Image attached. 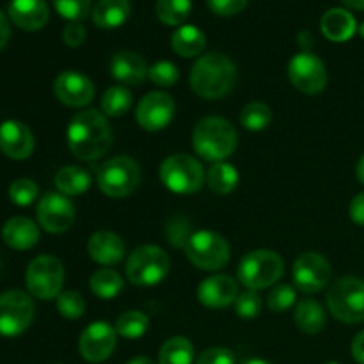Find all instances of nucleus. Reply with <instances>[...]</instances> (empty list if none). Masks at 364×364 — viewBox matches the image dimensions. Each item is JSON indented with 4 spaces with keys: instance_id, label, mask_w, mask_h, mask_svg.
Wrapping results in <instances>:
<instances>
[{
    "instance_id": "nucleus-1",
    "label": "nucleus",
    "mask_w": 364,
    "mask_h": 364,
    "mask_svg": "<svg viewBox=\"0 0 364 364\" xmlns=\"http://www.w3.org/2000/svg\"><path fill=\"white\" fill-rule=\"evenodd\" d=\"M68 148L78 160L100 159L112 144V130L107 116L98 110H84L71 117L66 132Z\"/></svg>"
},
{
    "instance_id": "nucleus-2",
    "label": "nucleus",
    "mask_w": 364,
    "mask_h": 364,
    "mask_svg": "<svg viewBox=\"0 0 364 364\" xmlns=\"http://www.w3.org/2000/svg\"><path fill=\"white\" fill-rule=\"evenodd\" d=\"M191 87L205 100H220L230 95L237 82V68L224 53L212 52L199 57L191 70Z\"/></svg>"
},
{
    "instance_id": "nucleus-3",
    "label": "nucleus",
    "mask_w": 364,
    "mask_h": 364,
    "mask_svg": "<svg viewBox=\"0 0 364 364\" xmlns=\"http://www.w3.org/2000/svg\"><path fill=\"white\" fill-rule=\"evenodd\" d=\"M237 130L224 117H203L192 134V146L201 159L208 162H224L237 148Z\"/></svg>"
},
{
    "instance_id": "nucleus-4",
    "label": "nucleus",
    "mask_w": 364,
    "mask_h": 364,
    "mask_svg": "<svg viewBox=\"0 0 364 364\" xmlns=\"http://www.w3.org/2000/svg\"><path fill=\"white\" fill-rule=\"evenodd\" d=\"M284 272V262L277 252L258 249L242 258L237 276L247 290L258 291L272 287Z\"/></svg>"
},
{
    "instance_id": "nucleus-5",
    "label": "nucleus",
    "mask_w": 364,
    "mask_h": 364,
    "mask_svg": "<svg viewBox=\"0 0 364 364\" xmlns=\"http://www.w3.org/2000/svg\"><path fill=\"white\" fill-rule=\"evenodd\" d=\"M171 259L159 245H141L127 259V277L135 287H155L169 274Z\"/></svg>"
},
{
    "instance_id": "nucleus-6",
    "label": "nucleus",
    "mask_w": 364,
    "mask_h": 364,
    "mask_svg": "<svg viewBox=\"0 0 364 364\" xmlns=\"http://www.w3.org/2000/svg\"><path fill=\"white\" fill-rule=\"evenodd\" d=\"M98 187L109 198H127L141 183V167L130 156H114L98 169Z\"/></svg>"
},
{
    "instance_id": "nucleus-7",
    "label": "nucleus",
    "mask_w": 364,
    "mask_h": 364,
    "mask_svg": "<svg viewBox=\"0 0 364 364\" xmlns=\"http://www.w3.org/2000/svg\"><path fill=\"white\" fill-rule=\"evenodd\" d=\"M327 306L340 322H364V281L354 276L338 279L327 294Z\"/></svg>"
},
{
    "instance_id": "nucleus-8",
    "label": "nucleus",
    "mask_w": 364,
    "mask_h": 364,
    "mask_svg": "<svg viewBox=\"0 0 364 364\" xmlns=\"http://www.w3.org/2000/svg\"><path fill=\"white\" fill-rule=\"evenodd\" d=\"M185 255L192 265L201 270H220L230 262V244L215 231H196L185 244Z\"/></svg>"
},
{
    "instance_id": "nucleus-9",
    "label": "nucleus",
    "mask_w": 364,
    "mask_h": 364,
    "mask_svg": "<svg viewBox=\"0 0 364 364\" xmlns=\"http://www.w3.org/2000/svg\"><path fill=\"white\" fill-rule=\"evenodd\" d=\"M160 180L176 194H194L205 183V171L198 159L185 153L167 156L160 166Z\"/></svg>"
},
{
    "instance_id": "nucleus-10",
    "label": "nucleus",
    "mask_w": 364,
    "mask_h": 364,
    "mask_svg": "<svg viewBox=\"0 0 364 364\" xmlns=\"http://www.w3.org/2000/svg\"><path fill=\"white\" fill-rule=\"evenodd\" d=\"M25 283L32 297L52 301L59 297L64 283V267L55 256H38L25 272Z\"/></svg>"
},
{
    "instance_id": "nucleus-11",
    "label": "nucleus",
    "mask_w": 364,
    "mask_h": 364,
    "mask_svg": "<svg viewBox=\"0 0 364 364\" xmlns=\"http://www.w3.org/2000/svg\"><path fill=\"white\" fill-rule=\"evenodd\" d=\"M34 302L25 291L9 290L0 295V334L18 336L34 320Z\"/></svg>"
},
{
    "instance_id": "nucleus-12",
    "label": "nucleus",
    "mask_w": 364,
    "mask_h": 364,
    "mask_svg": "<svg viewBox=\"0 0 364 364\" xmlns=\"http://www.w3.org/2000/svg\"><path fill=\"white\" fill-rule=\"evenodd\" d=\"M288 77L304 95H318L327 85V70L318 55L311 52H301L294 55L288 64Z\"/></svg>"
},
{
    "instance_id": "nucleus-13",
    "label": "nucleus",
    "mask_w": 364,
    "mask_h": 364,
    "mask_svg": "<svg viewBox=\"0 0 364 364\" xmlns=\"http://www.w3.org/2000/svg\"><path fill=\"white\" fill-rule=\"evenodd\" d=\"M36 215H38V223L43 230L59 235L73 226L75 206L68 199V196L48 192L39 199Z\"/></svg>"
},
{
    "instance_id": "nucleus-14",
    "label": "nucleus",
    "mask_w": 364,
    "mask_h": 364,
    "mask_svg": "<svg viewBox=\"0 0 364 364\" xmlns=\"http://www.w3.org/2000/svg\"><path fill=\"white\" fill-rule=\"evenodd\" d=\"M331 279V265L320 252H304L294 263V283L302 294H318Z\"/></svg>"
},
{
    "instance_id": "nucleus-15",
    "label": "nucleus",
    "mask_w": 364,
    "mask_h": 364,
    "mask_svg": "<svg viewBox=\"0 0 364 364\" xmlns=\"http://www.w3.org/2000/svg\"><path fill=\"white\" fill-rule=\"evenodd\" d=\"M174 110L176 105L173 96L162 91H153L141 100L135 110V119L146 132H159L173 121Z\"/></svg>"
},
{
    "instance_id": "nucleus-16",
    "label": "nucleus",
    "mask_w": 364,
    "mask_h": 364,
    "mask_svg": "<svg viewBox=\"0 0 364 364\" xmlns=\"http://www.w3.org/2000/svg\"><path fill=\"white\" fill-rule=\"evenodd\" d=\"M116 329L107 322H95L80 334L78 350L89 363H102L112 355L116 348Z\"/></svg>"
},
{
    "instance_id": "nucleus-17",
    "label": "nucleus",
    "mask_w": 364,
    "mask_h": 364,
    "mask_svg": "<svg viewBox=\"0 0 364 364\" xmlns=\"http://www.w3.org/2000/svg\"><path fill=\"white\" fill-rule=\"evenodd\" d=\"M57 100L68 107H85L95 98V85L85 75L78 71H63L53 82Z\"/></svg>"
},
{
    "instance_id": "nucleus-18",
    "label": "nucleus",
    "mask_w": 364,
    "mask_h": 364,
    "mask_svg": "<svg viewBox=\"0 0 364 364\" xmlns=\"http://www.w3.org/2000/svg\"><path fill=\"white\" fill-rule=\"evenodd\" d=\"M0 151L13 160H25L34 151V135L31 128L16 119L0 124Z\"/></svg>"
},
{
    "instance_id": "nucleus-19",
    "label": "nucleus",
    "mask_w": 364,
    "mask_h": 364,
    "mask_svg": "<svg viewBox=\"0 0 364 364\" xmlns=\"http://www.w3.org/2000/svg\"><path fill=\"white\" fill-rule=\"evenodd\" d=\"M238 297V283L230 276H212L198 287V299L203 306L223 309L233 304Z\"/></svg>"
},
{
    "instance_id": "nucleus-20",
    "label": "nucleus",
    "mask_w": 364,
    "mask_h": 364,
    "mask_svg": "<svg viewBox=\"0 0 364 364\" xmlns=\"http://www.w3.org/2000/svg\"><path fill=\"white\" fill-rule=\"evenodd\" d=\"M87 252L96 263L105 267L117 265L127 255V245L119 235L112 231H98L87 242Z\"/></svg>"
},
{
    "instance_id": "nucleus-21",
    "label": "nucleus",
    "mask_w": 364,
    "mask_h": 364,
    "mask_svg": "<svg viewBox=\"0 0 364 364\" xmlns=\"http://www.w3.org/2000/svg\"><path fill=\"white\" fill-rule=\"evenodd\" d=\"M7 13L14 25L28 32L45 27L50 16L45 0H11Z\"/></svg>"
},
{
    "instance_id": "nucleus-22",
    "label": "nucleus",
    "mask_w": 364,
    "mask_h": 364,
    "mask_svg": "<svg viewBox=\"0 0 364 364\" xmlns=\"http://www.w3.org/2000/svg\"><path fill=\"white\" fill-rule=\"evenodd\" d=\"M148 70L141 55L127 50L114 53L110 59V75L124 85H141L148 77Z\"/></svg>"
},
{
    "instance_id": "nucleus-23",
    "label": "nucleus",
    "mask_w": 364,
    "mask_h": 364,
    "mask_svg": "<svg viewBox=\"0 0 364 364\" xmlns=\"http://www.w3.org/2000/svg\"><path fill=\"white\" fill-rule=\"evenodd\" d=\"M2 238L11 249L27 251L39 240V230L27 217H13L2 228Z\"/></svg>"
},
{
    "instance_id": "nucleus-24",
    "label": "nucleus",
    "mask_w": 364,
    "mask_h": 364,
    "mask_svg": "<svg viewBox=\"0 0 364 364\" xmlns=\"http://www.w3.org/2000/svg\"><path fill=\"white\" fill-rule=\"evenodd\" d=\"M320 28H322L323 36L329 41L343 43L348 41L355 34L358 23H355V18L347 9L334 7V9H329L323 14L322 21H320Z\"/></svg>"
},
{
    "instance_id": "nucleus-25",
    "label": "nucleus",
    "mask_w": 364,
    "mask_h": 364,
    "mask_svg": "<svg viewBox=\"0 0 364 364\" xmlns=\"http://www.w3.org/2000/svg\"><path fill=\"white\" fill-rule=\"evenodd\" d=\"M91 14L98 28H117L130 16V0H98Z\"/></svg>"
},
{
    "instance_id": "nucleus-26",
    "label": "nucleus",
    "mask_w": 364,
    "mask_h": 364,
    "mask_svg": "<svg viewBox=\"0 0 364 364\" xmlns=\"http://www.w3.org/2000/svg\"><path fill=\"white\" fill-rule=\"evenodd\" d=\"M171 46L180 57L192 59L203 53L206 46V36L203 34L201 28L194 25H183L171 38Z\"/></svg>"
},
{
    "instance_id": "nucleus-27",
    "label": "nucleus",
    "mask_w": 364,
    "mask_h": 364,
    "mask_svg": "<svg viewBox=\"0 0 364 364\" xmlns=\"http://www.w3.org/2000/svg\"><path fill=\"white\" fill-rule=\"evenodd\" d=\"M295 323L299 329L306 334H318L322 333L327 323L326 311L322 306L313 299H304L295 306Z\"/></svg>"
},
{
    "instance_id": "nucleus-28",
    "label": "nucleus",
    "mask_w": 364,
    "mask_h": 364,
    "mask_svg": "<svg viewBox=\"0 0 364 364\" xmlns=\"http://www.w3.org/2000/svg\"><path fill=\"white\" fill-rule=\"evenodd\" d=\"M55 187L64 196H80L91 187V174L77 166H66L55 174Z\"/></svg>"
},
{
    "instance_id": "nucleus-29",
    "label": "nucleus",
    "mask_w": 364,
    "mask_h": 364,
    "mask_svg": "<svg viewBox=\"0 0 364 364\" xmlns=\"http://www.w3.org/2000/svg\"><path fill=\"white\" fill-rule=\"evenodd\" d=\"M124 287V281L116 270L112 269H100L89 279V288L96 297L103 299V301H110L116 299L121 294Z\"/></svg>"
},
{
    "instance_id": "nucleus-30",
    "label": "nucleus",
    "mask_w": 364,
    "mask_h": 364,
    "mask_svg": "<svg viewBox=\"0 0 364 364\" xmlns=\"http://www.w3.org/2000/svg\"><path fill=\"white\" fill-rule=\"evenodd\" d=\"M238 171L235 169V166L228 162H217L206 173V183H208L210 191H213L215 194L226 196L230 192L235 191V187L238 185Z\"/></svg>"
},
{
    "instance_id": "nucleus-31",
    "label": "nucleus",
    "mask_w": 364,
    "mask_h": 364,
    "mask_svg": "<svg viewBox=\"0 0 364 364\" xmlns=\"http://www.w3.org/2000/svg\"><path fill=\"white\" fill-rule=\"evenodd\" d=\"M134 96H132L130 89L127 85H112L107 89L102 96V112L109 117H121L130 110Z\"/></svg>"
},
{
    "instance_id": "nucleus-32",
    "label": "nucleus",
    "mask_w": 364,
    "mask_h": 364,
    "mask_svg": "<svg viewBox=\"0 0 364 364\" xmlns=\"http://www.w3.org/2000/svg\"><path fill=\"white\" fill-rule=\"evenodd\" d=\"M160 364H192L194 363V347L187 338L174 336L162 345L159 354Z\"/></svg>"
},
{
    "instance_id": "nucleus-33",
    "label": "nucleus",
    "mask_w": 364,
    "mask_h": 364,
    "mask_svg": "<svg viewBox=\"0 0 364 364\" xmlns=\"http://www.w3.org/2000/svg\"><path fill=\"white\" fill-rule=\"evenodd\" d=\"M192 9L191 0H156L155 13L164 25L178 27L188 18Z\"/></svg>"
},
{
    "instance_id": "nucleus-34",
    "label": "nucleus",
    "mask_w": 364,
    "mask_h": 364,
    "mask_svg": "<svg viewBox=\"0 0 364 364\" xmlns=\"http://www.w3.org/2000/svg\"><path fill=\"white\" fill-rule=\"evenodd\" d=\"M148 327V316L142 311H137V309H130V311H124L123 315L117 316L114 329H116V333L119 336L127 338V340H137V338L144 336Z\"/></svg>"
},
{
    "instance_id": "nucleus-35",
    "label": "nucleus",
    "mask_w": 364,
    "mask_h": 364,
    "mask_svg": "<svg viewBox=\"0 0 364 364\" xmlns=\"http://www.w3.org/2000/svg\"><path fill=\"white\" fill-rule=\"evenodd\" d=\"M272 121V110L262 102H251L242 109L240 124L249 132H262Z\"/></svg>"
},
{
    "instance_id": "nucleus-36",
    "label": "nucleus",
    "mask_w": 364,
    "mask_h": 364,
    "mask_svg": "<svg viewBox=\"0 0 364 364\" xmlns=\"http://www.w3.org/2000/svg\"><path fill=\"white\" fill-rule=\"evenodd\" d=\"M55 304H57V311H59L64 318H70V320L80 318L85 311L84 297L75 290L60 291L59 297L55 299Z\"/></svg>"
},
{
    "instance_id": "nucleus-37",
    "label": "nucleus",
    "mask_w": 364,
    "mask_h": 364,
    "mask_svg": "<svg viewBox=\"0 0 364 364\" xmlns=\"http://www.w3.org/2000/svg\"><path fill=\"white\" fill-rule=\"evenodd\" d=\"M148 78L160 87H173L180 78V70L171 60H159L148 70Z\"/></svg>"
},
{
    "instance_id": "nucleus-38",
    "label": "nucleus",
    "mask_w": 364,
    "mask_h": 364,
    "mask_svg": "<svg viewBox=\"0 0 364 364\" xmlns=\"http://www.w3.org/2000/svg\"><path fill=\"white\" fill-rule=\"evenodd\" d=\"M57 13L70 21H82L91 13L92 0H53Z\"/></svg>"
},
{
    "instance_id": "nucleus-39",
    "label": "nucleus",
    "mask_w": 364,
    "mask_h": 364,
    "mask_svg": "<svg viewBox=\"0 0 364 364\" xmlns=\"http://www.w3.org/2000/svg\"><path fill=\"white\" fill-rule=\"evenodd\" d=\"M191 223L187 217L183 215H174L171 217L169 223L166 226V237L173 247H185L187 240L191 238Z\"/></svg>"
},
{
    "instance_id": "nucleus-40",
    "label": "nucleus",
    "mask_w": 364,
    "mask_h": 364,
    "mask_svg": "<svg viewBox=\"0 0 364 364\" xmlns=\"http://www.w3.org/2000/svg\"><path fill=\"white\" fill-rule=\"evenodd\" d=\"M9 198L18 206L32 205L38 198V185L32 180H27V178H20V180L11 183Z\"/></svg>"
},
{
    "instance_id": "nucleus-41",
    "label": "nucleus",
    "mask_w": 364,
    "mask_h": 364,
    "mask_svg": "<svg viewBox=\"0 0 364 364\" xmlns=\"http://www.w3.org/2000/svg\"><path fill=\"white\" fill-rule=\"evenodd\" d=\"M295 301H297V294H295L294 287L290 284H279V287L274 288L269 294V309L274 313H283L287 309L294 308Z\"/></svg>"
},
{
    "instance_id": "nucleus-42",
    "label": "nucleus",
    "mask_w": 364,
    "mask_h": 364,
    "mask_svg": "<svg viewBox=\"0 0 364 364\" xmlns=\"http://www.w3.org/2000/svg\"><path fill=\"white\" fill-rule=\"evenodd\" d=\"M262 297L256 291L247 290L237 297V301H235V311L242 318H255V316H258L262 313Z\"/></svg>"
},
{
    "instance_id": "nucleus-43",
    "label": "nucleus",
    "mask_w": 364,
    "mask_h": 364,
    "mask_svg": "<svg viewBox=\"0 0 364 364\" xmlns=\"http://www.w3.org/2000/svg\"><path fill=\"white\" fill-rule=\"evenodd\" d=\"M196 364H237V358L230 348L213 347L201 352Z\"/></svg>"
},
{
    "instance_id": "nucleus-44",
    "label": "nucleus",
    "mask_w": 364,
    "mask_h": 364,
    "mask_svg": "<svg viewBox=\"0 0 364 364\" xmlns=\"http://www.w3.org/2000/svg\"><path fill=\"white\" fill-rule=\"evenodd\" d=\"M247 2L249 0H206L210 11L219 16H235L245 9Z\"/></svg>"
},
{
    "instance_id": "nucleus-45",
    "label": "nucleus",
    "mask_w": 364,
    "mask_h": 364,
    "mask_svg": "<svg viewBox=\"0 0 364 364\" xmlns=\"http://www.w3.org/2000/svg\"><path fill=\"white\" fill-rule=\"evenodd\" d=\"M85 36H87V32H85V27L80 21H70L63 31L64 43L71 48H78V46L84 45Z\"/></svg>"
},
{
    "instance_id": "nucleus-46",
    "label": "nucleus",
    "mask_w": 364,
    "mask_h": 364,
    "mask_svg": "<svg viewBox=\"0 0 364 364\" xmlns=\"http://www.w3.org/2000/svg\"><path fill=\"white\" fill-rule=\"evenodd\" d=\"M348 215H350L352 223H355L358 226H364V192L355 196L350 203V208H348Z\"/></svg>"
},
{
    "instance_id": "nucleus-47",
    "label": "nucleus",
    "mask_w": 364,
    "mask_h": 364,
    "mask_svg": "<svg viewBox=\"0 0 364 364\" xmlns=\"http://www.w3.org/2000/svg\"><path fill=\"white\" fill-rule=\"evenodd\" d=\"M352 355L359 364H364V331L352 341Z\"/></svg>"
},
{
    "instance_id": "nucleus-48",
    "label": "nucleus",
    "mask_w": 364,
    "mask_h": 364,
    "mask_svg": "<svg viewBox=\"0 0 364 364\" xmlns=\"http://www.w3.org/2000/svg\"><path fill=\"white\" fill-rule=\"evenodd\" d=\"M9 36H11L9 20H7L6 14L0 11V50L6 48L7 41H9Z\"/></svg>"
},
{
    "instance_id": "nucleus-49",
    "label": "nucleus",
    "mask_w": 364,
    "mask_h": 364,
    "mask_svg": "<svg viewBox=\"0 0 364 364\" xmlns=\"http://www.w3.org/2000/svg\"><path fill=\"white\" fill-rule=\"evenodd\" d=\"M297 41H299V45H301L302 52H309V48H311V46L315 45V38H313V34L309 31L299 32Z\"/></svg>"
},
{
    "instance_id": "nucleus-50",
    "label": "nucleus",
    "mask_w": 364,
    "mask_h": 364,
    "mask_svg": "<svg viewBox=\"0 0 364 364\" xmlns=\"http://www.w3.org/2000/svg\"><path fill=\"white\" fill-rule=\"evenodd\" d=\"M347 7L355 11H364V0H341Z\"/></svg>"
},
{
    "instance_id": "nucleus-51",
    "label": "nucleus",
    "mask_w": 364,
    "mask_h": 364,
    "mask_svg": "<svg viewBox=\"0 0 364 364\" xmlns=\"http://www.w3.org/2000/svg\"><path fill=\"white\" fill-rule=\"evenodd\" d=\"M355 174H358V180L361 181V185H364V155L359 159L358 167H355Z\"/></svg>"
},
{
    "instance_id": "nucleus-52",
    "label": "nucleus",
    "mask_w": 364,
    "mask_h": 364,
    "mask_svg": "<svg viewBox=\"0 0 364 364\" xmlns=\"http://www.w3.org/2000/svg\"><path fill=\"white\" fill-rule=\"evenodd\" d=\"M240 364H272V363L265 361V359H258V358H249V359H245V361H242Z\"/></svg>"
},
{
    "instance_id": "nucleus-53",
    "label": "nucleus",
    "mask_w": 364,
    "mask_h": 364,
    "mask_svg": "<svg viewBox=\"0 0 364 364\" xmlns=\"http://www.w3.org/2000/svg\"><path fill=\"white\" fill-rule=\"evenodd\" d=\"M128 364H155L149 358H134Z\"/></svg>"
},
{
    "instance_id": "nucleus-54",
    "label": "nucleus",
    "mask_w": 364,
    "mask_h": 364,
    "mask_svg": "<svg viewBox=\"0 0 364 364\" xmlns=\"http://www.w3.org/2000/svg\"><path fill=\"white\" fill-rule=\"evenodd\" d=\"M359 36H361V38L364 39V23L361 25V27H359Z\"/></svg>"
},
{
    "instance_id": "nucleus-55",
    "label": "nucleus",
    "mask_w": 364,
    "mask_h": 364,
    "mask_svg": "<svg viewBox=\"0 0 364 364\" xmlns=\"http://www.w3.org/2000/svg\"><path fill=\"white\" fill-rule=\"evenodd\" d=\"M327 364H340V363H327Z\"/></svg>"
},
{
    "instance_id": "nucleus-56",
    "label": "nucleus",
    "mask_w": 364,
    "mask_h": 364,
    "mask_svg": "<svg viewBox=\"0 0 364 364\" xmlns=\"http://www.w3.org/2000/svg\"><path fill=\"white\" fill-rule=\"evenodd\" d=\"M55 364H60V363H55Z\"/></svg>"
}]
</instances>
